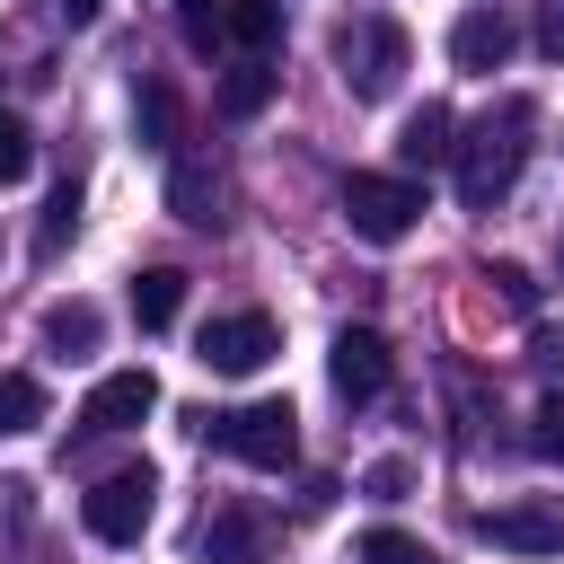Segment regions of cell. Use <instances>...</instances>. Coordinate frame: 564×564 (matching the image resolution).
Segmentation results:
<instances>
[{"label":"cell","mask_w":564,"mask_h":564,"mask_svg":"<svg viewBox=\"0 0 564 564\" xmlns=\"http://www.w3.org/2000/svg\"><path fill=\"white\" fill-rule=\"evenodd\" d=\"M529 150H538V97H494L467 132H458V159H449V176H458V203L467 212H494L511 185H520V167H529Z\"/></svg>","instance_id":"1"},{"label":"cell","mask_w":564,"mask_h":564,"mask_svg":"<svg viewBox=\"0 0 564 564\" xmlns=\"http://www.w3.org/2000/svg\"><path fill=\"white\" fill-rule=\"evenodd\" d=\"M335 70H344V88H352L361 106H379V97H397V79L414 70V44H405V26H397L388 9H361V18L335 26Z\"/></svg>","instance_id":"2"},{"label":"cell","mask_w":564,"mask_h":564,"mask_svg":"<svg viewBox=\"0 0 564 564\" xmlns=\"http://www.w3.org/2000/svg\"><path fill=\"white\" fill-rule=\"evenodd\" d=\"M203 441H212V449H229L238 467H264V476H282V467L300 458V414H291L282 397H256V405L203 414Z\"/></svg>","instance_id":"3"},{"label":"cell","mask_w":564,"mask_h":564,"mask_svg":"<svg viewBox=\"0 0 564 564\" xmlns=\"http://www.w3.org/2000/svg\"><path fill=\"white\" fill-rule=\"evenodd\" d=\"M344 220H352V238L397 247V238L423 220V185H414V176H370V167H352V176H344Z\"/></svg>","instance_id":"4"},{"label":"cell","mask_w":564,"mask_h":564,"mask_svg":"<svg viewBox=\"0 0 564 564\" xmlns=\"http://www.w3.org/2000/svg\"><path fill=\"white\" fill-rule=\"evenodd\" d=\"M150 511H159V476H150V467H115V476H97V485L79 494V520H88V538H106V546H141Z\"/></svg>","instance_id":"5"},{"label":"cell","mask_w":564,"mask_h":564,"mask_svg":"<svg viewBox=\"0 0 564 564\" xmlns=\"http://www.w3.org/2000/svg\"><path fill=\"white\" fill-rule=\"evenodd\" d=\"M273 352H282V335H273V317H264V308L212 317V326L194 335V361H203V370H220V379H256Z\"/></svg>","instance_id":"6"},{"label":"cell","mask_w":564,"mask_h":564,"mask_svg":"<svg viewBox=\"0 0 564 564\" xmlns=\"http://www.w3.org/2000/svg\"><path fill=\"white\" fill-rule=\"evenodd\" d=\"M326 370H335V397H344V405H379L397 361H388V335H379V326H344L335 352H326Z\"/></svg>","instance_id":"7"},{"label":"cell","mask_w":564,"mask_h":564,"mask_svg":"<svg viewBox=\"0 0 564 564\" xmlns=\"http://www.w3.org/2000/svg\"><path fill=\"white\" fill-rule=\"evenodd\" d=\"M476 538H494L511 555H564V502H494V511H476Z\"/></svg>","instance_id":"8"},{"label":"cell","mask_w":564,"mask_h":564,"mask_svg":"<svg viewBox=\"0 0 564 564\" xmlns=\"http://www.w3.org/2000/svg\"><path fill=\"white\" fill-rule=\"evenodd\" d=\"M264 546H273V529H264V511H247V502H220V511H203V529H194V555H203V564H264Z\"/></svg>","instance_id":"9"},{"label":"cell","mask_w":564,"mask_h":564,"mask_svg":"<svg viewBox=\"0 0 564 564\" xmlns=\"http://www.w3.org/2000/svg\"><path fill=\"white\" fill-rule=\"evenodd\" d=\"M150 405H159V379L150 370H106L88 388V405H79V432H132Z\"/></svg>","instance_id":"10"},{"label":"cell","mask_w":564,"mask_h":564,"mask_svg":"<svg viewBox=\"0 0 564 564\" xmlns=\"http://www.w3.org/2000/svg\"><path fill=\"white\" fill-rule=\"evenodd\" d=\"M511 53H520V26H511L502 9H467V18L449 26V62H458V70H476V79H494Z\"/></svg>","instance_id":"11"},{"label":"cell","mask_w":564,"mask_h":564,"mask_svg":"<svg viewBox=\"0 0 564 564\" xmlns=\"http://www.w3.org/2000/svg\"><path fill=\"white\" fill-rule=\"evenodd\" d=\"M397 159H405V176L449 167V159H458V115H449L441 97H423V106L405 115V132H397Z\"/></svg>","instance_id":"12"},{"label":"cell","mask_w":564,"mask_h":564,"mask_svg":"<svg viewBox=\"0 0 564 564\" xmlns=\"http://www.w3.org/2000/svg\"><path fill=\"white\" fill-rule=\"evenodd\" d=\"M167 212L194 220V229H220V167L194 159V150H176V167H167Z\"/></svg>","instance_id":"13"},{"label":"cell","mask_w":564,"mask_h":564,"mask_svg":"<svg viewBox=\"0 0 564 564\" xmlns=\"http://www.w3.org/2000/svg\"><path fill=\"white\" fill-rule=\"evenodd\" d=\"M273 88H282V70H273L264 53H247V62H229V70H220V88H212V106H220L229 123H256V115L273 106Z\"/></svg>","instance_id":"14"},{"label":"cell","mask_w":564,"mask_h":564,"mask_svg":"<svg viewBox=\"0 0 564 564\" xmlns=\"http://www.w3.org/2000/svg\"><path fill=\"white\" fill-rule=\"evenodd\" d=\"M176 308H185V273L176 264H141L132 273V317L141 326H176Z\"/></svg>","instance_id":"15"},{"label":"cell","mask_w":564,"mask_h":564,"mask_svg":"<svg viewBox=\"0 0 564 564\" xmlns=\"http://www.w3.org/2000/svg\"><path fill=\"white\" fill-rule=\"evenodd\" d=\"M97 335H106V317H97L88 300H53V308H44V344H53L62 361H79V352H97Z\"/></svg>","instance_id":"16"},{"label":"cell","mask_w":564,"mask_h":564,"mask_svg":"<svg viewBox=\"0 0 564 564\" xmlns=\"http://www.w3.org/2000/svg\"><path fill=\"white\" fill-rule=\"evenodd\" d=\"M220 35H238L247 53L282 44V0H220Z\"/></svg>","instance_id":"17"},{"label":"cell","mask_w":564,"mask_h":564,"mask_svg":"<svg viewBox=\"0 0 564 564\" xmlns=\"http://www.w3.org/2000/svg\"><path fill=\"white\" fill-rule=\"evenodd\" d=\"M132 123H141L150 150H176V88H167V79H141V88H132Z\"/></svg>","instance_id":"18"},{"label":"cell","mask_w":564,"mask_h":564,"mask_svg":"<svg viewBox=\"0 0 564 564\" xmlns=\"http://www.w3.org/2000/svg\"><path fill=\"white\" fill-rule=\"evenodd\" d=\"M352 564H441L423 538H405V529H361L352 538Z\"/></svg>","instance_id":"19"},{"label":"cell","mask_w":564,"mask_h":564,"mask_svg":"<svg viewBox=\"0 0 564 564\" xmlns=\"http://www.w3.org/2000/svg\"><path fill=\"white\" fill-rule=\"evenodd\" d=\"M35 423H44V388L26 370H0V441L9 432H35Z\"/></svg>","instance_id":"20"},{"label":"cell","mask_w":564,"mask_h":564,"mask_svg":"<svg viewBox=\"0 0 564 564\" xmlns=\"http://www.w3.org/2000/svg\"><path fill=\"white\" fill-rule=\"evenodd\" d=\"M70 229H79V185L62 176V185H53V203H44V220H35V256H62V238H70Z\"/></svg>","instance_id":"21"},{"label":"cell","mask_w":564,"mask_h":564,"mask_svg":"<svg viewBox=\"0 0 564 564\" xmlns=\"http://www.w3.org/2000/svg\"><path fill=\"white\" fill-rule=\"evenodd\" d=\"M26 167H35V132H26L18 106H0V185H18Z\"/></svg>","instance_id":"22"},{"label":"cell","mask_w":564,"mask_h":564,"mask_svg":"<svg viewBox=\"0 0 564 564\" xmlns=\"http://www.w3.org/2000/svg\"><path fill=\"white\" fill-rule=\"evenodd\" d=\"M485 282H494V300H502L511 317H538V282H529L520 264H485Z\"/></svg>","instance_id":"23"},{"label":"cell","mask_w":564,"mask_h":564,"mask_svg":"<svg viewBox=\"0 0 564 564\" xmlns=\"http://www.w3.org/2000/svg\"><path fill=\"white\" fill-rule=\"evenodd\" d=\"M176 26H185L194 53H212L220 44V0H176Z\"/></svg>","instance_id":"24"},{"label":"cell","mask_w":564,"mask_h":564,"mask_svg":"<svg viewBox=\"0 0 564 564\" xmlns=\"http://www.w3.org/2000/svg\"><path fill=\"white\" fill-rule=\"evenodd\" d=\"M361 494H370V502H405V494H414V467H405V458H379V467L361 476Z\"/></svg>","instance_id":"25"},{"label":"cell","mask_w":564,"mask_h":564,"mask_svg":"<svg viewBox=\"0 0 564 564\" xmlns=\"http://www.w3.org/2000/svg\"><path fill=\"white\" fill-rule=\"evenodd\" d=\"M529 449H538V458H564V397H538V423H529Z\"/></svg>","instance_id":"26"},{"label":"cell","mask_w":564,"mask_h":564,"mask_svg":"<svg viewBox=\"0 0 564 564\" xmlns=\"http://www.w3.org/2000/svg\"><path fill=\"white\" fill-rule=\"evenodd\" d=\"M538 53H546V62H564V0H546V9H538Z\"/></svg>","instance_id":"27"},{"label":"cell","mask_w":564,"mask_h":564,"mask_svg":"<svg viewBox=\"0 0 564 564\" xmlns=\"http://www.w3.org/2000/svg\"><path fill=\"white\" fill-rule=\"evenodd\" d=\"M44 9H53L62 26H97V9H106V0H44Z\"/></svg>","instance_id":"28"},{"label":"cell","mask_w":564,"mask_h":564,"mask_svg":"<svg viewBox=\"0 0 564 564\" xmlns=\"http://www.w3.org/2000/svg\"><path fill=\"white\" fill-rule=\"evenodd\" d=\"M555 264H564V229H555Z\"/></svg>","instance_id":"29"}]
</instances>
